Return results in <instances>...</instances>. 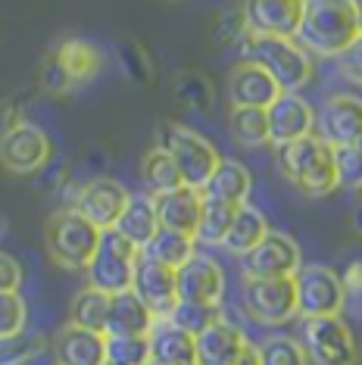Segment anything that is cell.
<instances>
[{
    "label": "cell",
    "mask_w": 362,
    "mask_h": 365,
    "mask_svg": "<svg viewBox=\"0 0 362 365\" xmlns=\"http://www.w3.org/2000/svg\"><path fill=\"white\" fill-rule=\"evenodd\" d=\"M38 81H41V88H44L47 94H66V91L72 88V78L66 76V69H63L60 63H56L53 53H47V60L41 63Z\"/></svg>",
    "instance_id": "cell-42"
},
{
    "label": "cell",
    "mask_w": 362,
    "mask_h": 365,
    "mask_svg": "<svg viewBox=\"0 0 362 365\" xmlns=\"http://www.w3.org/2000/svg\"><path fill=\"white\" fill-rule=\"evenodd\" d=\"M106 312H110V297L100 294L94 287H81L72 297L69 306V325L76 328H88V331H100L106 328Z\"/></svg>",
    "instance_id": "cell-30"
},
{
    "label": "cell",
    "mask_w": 362,
    "mask_h": 365,
    "mask_svg": "<svg viewBox=\"0 0 362 365\" xmlns=\"http://www.w3.org/2000/svg\"><path fill=\"white\" fill-rule=\"evenodd\" d=\"M106 362L147 365L150 362V344H147V337H106Z\"/></svg>",
    "instance_id": "cell-38"
},
{
    "label": "cell",
    "mask_w": 362,
    "mask_h": 365,
    "mask_svg": "<svg viewBox=\"0 0 362 365\" xmlns=\"http://www.w3.org/2000/svg\"><path fill=\"white\" fill-rule=\"evenodd\" d=\"M337 72L350 81V85H359L362 88V35L353 41V44L337 56Z\"/></svg>",
    "instance_id": "cell-43"
},
{
    "label": "cell",
    "mask_w": 362,
    "mask_h": 365,
    "mask_svg": "<svg viewBox=\"0 0 362 365\" xmlns=\"http://www.w3.org/2000/svg\"><path fill=\"white\" fill-rule=\"evenodd\" d=\"M247 344H250V340H247L244 331L222 315L219 322H212L207 331H200V334L194 337L197 365H228Z\"/></svg>",
    "instance_id": "cell-20"
},
{
    "label": "cell",
    "mask_w": 362,
    "mask_h": 365,
    "mask_svg": "<svg viewBox=\"0 0 362 365\" xmlns=\"http://www.w3.org/2000/svg\"><path fill=\"white\" fill-rule=\"evenodd\" d=\"M175 290L181 303L219 306L222 294H225V272L212 256L194 253L181 269H175Z\"/></svg>",
    "instance_id": "cell-13"
},
{
    "label": "cell",
    "mask_w": 362,
    "mask_h": 365,
    "mask_svg": "<svg viewBox=\"0 0 362 365\" xmlns=\"http://www.w3.org/2000/svg\"><path fill=\"white\" fill-rule=\"evenodd\" d=\"M150 344V362L160 365H197L194 337L187 331L175 328L169 319H156V325L147 334Z\"/></svg>",
    "instance_id": "cell-23"
},
{
    "label": "cell",
    "mask_w": 362,
    "mask_h": 365,
    "mask_svg": "<svg viewBox=\"0 0 362 365\" xmlns=\"http://www.w3.org/2000/svg\"><path fill=\"white\" fill-rule=\"evenodd\" d=\"M303 350L316 365H359V344L341 315L303 319Z\"/></svg>",
    "instance_id": "cell-7"
},
{
    "label": "cell",
    "mask_w": 362,
    "mask_h": 365,
    "mask_svg": "<svg viewBox=\"0 0 362 365\" xmlns=\"http://www.w3.org/2000/svg\"><path fill=\"white\" fill-rule=\"evenodd\" d=\"M172 97L187 106V110H197V113H207L212 106V85L203 72L197 69H181L175 78H172Z\"/></svg>",
    "instance_id": "cell-33"
},
{
    "label": "cell",
    "mask_w": 362,
    "mask_h": 365,
    "mask_svg": "<svg viewBox=\"0 0 362 365\" xmlns=\"http://www.w3.org/2000/svg\"><path fill=\"white\" fill-rule=\"evenodd\" d=\"M147 259L166 265V269H181L191 256L197 253V240L191 235H178V231H169V228H160L156 237L141 250Z\"/></svg>",
    "instance_id": "cell-28"
},
{
    "label": "cell",
    "mask_w": 362,
    "mask_h": 365,
    "mask_svg": "<svg viewBox=\"0 0 362 365\" xmlns=\"http://www.w3.org/2000/svg\"><path fill=\"white\" fill-rule=\"evenodd\" d=\"M244 13L253 35L297 38L306 0H244Z\"/></svg>",
    "instance_id": "cell-17"
},
{
    "label": "cell",
    "mask_w": 362,
    "mask_h": 365,
    "mask_svg": "<svg viewBox=\"0 0 362 365\" xmlns=\"http://www.w3.org/2000/svg\"><path fill=\"white\" fill-rule=\"evenodd\" d=\"M278 169H281L284 181H291L306 197H328L337 190L334 147H328L316 135L278 147Z\"/></svg>",
    "instance_id": "cell-2"
},
{
    "label": "cell",
    "mask_w": 362,
    "mask_h": 365,
    "mask_svg": "<svg viewBox=\"0 0 362 365\" xmlns=\"http://www.w3.org/2000/svg\"><path fill=\"white\" fill-rule=\"evenodd\" d=\"M244 312L259 325H287L297 315L294 278H244Z\"/></svg>",
    "instance_id": "cell-8"
},
{
    "label": "cell",
    "mask_w": 362,
    "mask_h": 365,
    "mask_svg": "<svg viewBox=\"0 0 362 365\" xmlns=\"http://www.w3.org/2000/svg\"><path fill=\"white\" fill-rule=\"evenodd\" d=\"M138 256H141V250L131 247L116 228L100 231L97 253H94V259L88 262V269H85L88 287L100 290V294H106V297H116V294L131 290Z\"/></svg>",
    "instance_id": "cell-6"
},
{
    "label": "cell",
    "mask_w": 362,
    "mask_h": 365,
    "mask_svg": "<svg viewBox=\"0 0 362 365\" xmlns=\"http://www.w3.org/2000/svg\"><path fill=\"white\" fill-rule=\"evenodd\" d=\"M51 53L56 56V63L66 69V76L72 78V85L94 78L97 72H100V63H103L100 51H97L94 44H88V41H81V38H66V41H60V44H56Z\"/></svg>",
    "instance_id": "cell-27"
},
{
    "label": "cell",
    "mask_w": 362,
    "mask_h": 365,
    "mask_svg": "<svg viewBox=\"0 0 362 365\" xmlns=\"http://www.w3.org/2000/svg\"><path fill=\"white\" fill-rule=\"evenodd\" d=\"M222 319L219 306H207V303H175V309L169 312V322L181 331H187L191 337H197L200 331H207L212 322Z\"/></svg>",
    "instance_id": "cell-34"
},
{
    "label": "cell",
    "mask_w": 362,
    "mask_h": 365,
    "mask_svg": "<svg viewBox=\"0 0 362 365\" xmlns=\"http://www.w3.org/2000/svg\"><path fill=\"white\" fill-rule=\"evenodd\" d=\"M247 60H253L257 66L269 72L275 78V85L297 94V91L312 78V56L303 51L294 38H278V35H247L244 41Z\"/></svg>",
    "instance_id": "cell-3"
},
{
    "label": "cell",
    "mask_w": 362,
    "mask_h": 365,
    "mask_svg": "<svg viewBox=\"0 0 362 365\" xmlns=\"http://www.w3.org/2000/svg\"><path fill=\"white\" fill-rule=\"evenodd\" d=\"M234 212H237V206L207 200V197H203L200 222H197L194 240L197 244H207V247H222L228 237V228H232V222H234Z\"/></svg>",
    "instance_id": "cell-29"
},
{
    "label": "cell",
    "mask_w": 362,
    "mask_h": 365,
    "mask_svg": "<svg viewBox=\"0 0 362 365\" xmlns=\"http://www.w3.org/2000/svg\"><path fill=\"white\" fill-rule=\"evenodd\" d=\"M147 365H160V362H147Z\"/></svg>",
    "instance_id": "cell-51"
},
{
    "label": "cell",
    "mask_w": 362,
    "mask_h": 365,
    "mask_svg": "<svg viewBox=\"0 0 362 365\" xmlns=\"http://www.w3.org/2000/svg\"><path fill=\"white\" fill-rule=\"evenodd\" d=\"M22 287V265L16 256L0 250V294H10V290Z\"/></svg>",
    "instance_id": "cell-44"
},
{
    "label": "cell",
    "mask_w": 362,
    "mask_h": 365,
    "mask_svg": "<svg viewBox=\"0 0 362 365\" xmlns=\"http://www.w3.org/2000/svg\"><path fill=\"white\" fill-rule=\"evenodd\" d=\"M350 228L362 237V197L356 200V206H353V212H350Z\"/></svg>",
    "instance_id": "cell-48"
},
{
    "label": "cell",
    "mask_w": 362,
    "mask_h": 365,
    "mask_svg": "<svg viewBox=\"0 0 362 365\" xmlns=\"http://www.w3.org/2000/svg\"><path fill=\"white\" fill-rule=\"evenodd\" d=\"M269 231L272 228H269L266 212H259L257 206L244 203V206H237L234 222H232V228H228V237H225V244L222 247H225L228 253H234V256H247L262 237L269 235Z\"/></svg>",
    "instance_id": "cell-26"
},
{
    "label": "cell",
    "mask_w": 362,
    "mask_h": 365,
    "mask_svg": "<svg viewBox=\"0 0 362 365\" xmlns=\"http://www.w3.org/2000/svg\"><path fill=\"white\" fill-rule=\"evenodd\" d=\"M156 219H160V228L178 231V235H191L197 231V222H200V206H203V194L194 187H175L169 194H156L150 197Z\"/></svg>",
    "instance_id": "cell-19"
},
{
    "label": "cell",
    "mask_w": 362,
    "mask_h": 365,
    "mask_svg": "<svg viewBox=\"0 0 362 365\" xmlns=\"http://www.w3.org/2000/svg\"><path fill=\"white\" fill-rule=\"evenodd\" d=\"M44 350V337L35 331H19V334L0 337V365H26Z\"/></svg>",
    "instance_id": "cell-37"
},
{
    "label": "cell",
    "mask_w": 362,
    "mask_h": 365,
    "mask_svg": "<svg viewBox=\"0 0 362 365\" xmlns=\"http://www.w3.org/2000/svg\"><path fill=\"white\" fill-rule=\"evenodd\" d=\"M141 181H144V187L150 190V197L169 194V190L185 185L178 175V169H175V163H172L166 156V150H160V147H153V150L141 160Z\"/></svg>",
    "instance_id": "cell-31"
},
{
    "label": "cell",
    "mask_w": 362,
    "mask_h": 365,
    "mask_svg": "<svg viewBox=\"0 0 362 365\" xmlns=\"http://www.w3.org/2000/svg\"><path fill=\"white\" fill-rule=\"evenodd\" d=\"M281 88L262 66L253 60H241L228 76V101L232 106H253V110H269L278 101Z\"/></svg>",
    "instance_id": "cell-18"
},
{
    "label": "cell",
    "mask_w": 362,
    "mask_h": 365,
    "mask_svg": "<svg viewBox=\"0 0 362 365\" xmlns=\"http://www.w3.org/2000/svg\"><path fill=\"white\" fill-rule=\"evenodd\" d=\"M228 365H259V346H253V344H247L241 353L234 356Z\"/></svg>",
    "instance_id": "cell-47"
},
{
    "label": "cell",
    "mask_w": 362,
    "mask_h": 365,
    "mask_svg": "<svg viewBox=\"0 0 362 365\" xmlns=\"http://www.w3.org/2000/svg\"><path fill=\"white\" fill-rule=\"evenodd\" d=\"M116 53H119L122 72H125V76L135 81V85H150L153 63H150V56H147V51L138 44V41H119Z\"/></svg>",
    "instance_id": "cell-39"
},
{
    "label": "cell",
    "mask_w": 362,
    "mask_h": 365,
    "mask_svg": "<svg viewBox=\"0 0 362 365\" xmlns=\"http://www.w3.org/2000/svg\"><path fill=\"white\" fill-rule=\"evenodd\" d=\"M341 281H343V290H347V294L362 297V262H350L347 272L341 275Z\"/></svg>",
    "instance_id": "cell-46"
},
{
    "label": "cell",
    "mask_w": 362,
    "mask_h": 365,
    "mask_svg": "<svg viewBox=\"0 0 362 365\" xmlns=\"http://www.w3.org/2000/svg\"><path fill=\"white\" fill-rule=\"evenodd\" d=\"M26 300L19 297V290H10V294H0V337H10L26 331Z\"/></svg>",
    "instance_id": "cell-41"
},
{
    "label": "cell",
    "mask_w": 362,
    "mask_h": 365,
    "mask_svg": "<svg viewBox=\"0 0 362 365\" xmlns=\"http://www.w3.org/2000/svg\"><path fill=\"white\" fill-rule=\"evenodd\" d=\"M303 265L300 247L291 235L269 231L247 256H241L244 278H294Z\"/></svg>",
    "instance_id": "cell-10"
},
{
    "label": "cell",
    "mask_w": 362,
    "mask_h": 365,
    "mask_svg": "<svg viewBox=\"0 0 362 365\" xmlns=\"http://www.w3.org/2000/svg\"><path fill=\"white\" fill-rule=\"evenodd\" d=\"M294 290H297V315L303 319L341 315L343 303H347L341 275L328 265H300V272L294 275Z\"/></svg>",
    "instance_id": "cell-9"
},
{
    "label": "cell",
    "mask_w": 362,
    "mask_h": 365,
    "mask_svg": "<svg viewBox=\"0 0 362 365\" xmlns=\"http://www.w3.org/2000/svg\"><path fill=\"white\" fill-rule=\"evenodd\" d=\"M250 187H253V175L244 163L222 160L219 169L212 172V178L203 185L200 194L207 197V200H219V203H228V206H244L247 197H250Z\"/></svg>",
    "instance_id": "cell-24"
},
{
    "label": "cell",
    "mask_w": 362,
    "mask_h": 365,
    "mask_svg": "<svg viewBox=\"0 0 362 365\" xmlns=\"http://www.w3.org/2000/svg\"><path fill=\"white\" fill-rule=\"evenodd\" d=\"M259 365H309V356L300 340L275 334L259 346Z\"/></svg>",
    "instance_id": "cell-35"
},
{
    "label": "cell",
    "mask_w": 362,
    "mask_h": 365,
    "mask_svg": "<svg viewBox=\"0 0 362 365\" xmlns=\"http://www.w3.org/2000/svg\"><path fill=\"white\" fill-rule=\"evenodd\" d=\"M106 365H110V362H106Z\"/></svg>",
    "instance_id": "cell-52"
},
{
    "label": "cell",
    "mask_w": 362,
    "mask_h": 365,
    "mask_svg": "<svg viewBox=\"0 0 362 365\" xmlns=\"http://www.w3.org/2000/svg\"><path fill=\"white\" fill-rule=\"evenodd\" d=\"M56 365H106V334L66 325L53 340Z\"/></svg>",
    "instance_id": "cell-21"
},
{
    "label": "cell",
    "mask_w": 362,
    "mask_h": 365,
    "mask_svg": "<svg viewBox=\"0 0 362 365\" xmlns=\"http://www.w3.org/2000/svg\"><path fill=\"white\" fill-rule=\"evenodd\" d=\"M160 150H166V156L175 163L185 187L203 190V185L212 178V172L219 169L222 153L216 150V144H210L203 135H197L187 125H175L166 122L160 128Z\"/></svg>",
    "instance_id": "cell-4"
},
{
    "label": "cell",
    "mask_w": 362,
    "mask_h": 365,
    "mask_svg": "<svg viewBox=\"0 0 362 365\" xmlns=\"http://www.w3.org/2000/svg\"><path fill=\"white\" fill-rule=\"evenodd\" d=\"M116 231L131 247H138V250H144V247L150 244L156 237V231H160V219H156L150 194H131L128 197V206L119 215Z\"/></svg>",
    "instance_id": "cell-25"
},
{
    "label": "cell",
    "mask_w": 362,
    "mask_h": 365,
    "mask_svg": "<svg viewBox=\"0 0 362 365\" xmlns=\"http://www.w3.org/2000/svg\"><path fill=\"white\" fill-rule=\"evenodd\" d=\"M156 325V315L138 300L135 290L110 297V312H106V337H147Z\"/></svg>",
    "instance_id": "cell-22"
},
{
    "label": "cell",
    "mask_w": 362,
    "mask_h": 365,
    "mask_svg": "<svg viewBox=\"0 0 362 365\" xmlns=\"http://www.w3.org/2000/svg\"><path fill=\"white\" fill-rule=\"evenodd\" d=\"M362 35L353 0H306L297 41L309 56H341Z\"/></svg>",
    "instance_id": "cell-1"
},
{
    "label": "cell",
    "mask_w": 362,
    "mask_h": 365,
    "mask_svg": "<svg viewBox=\"0 0 362 365\" xmlns=\"http://www.w3.org/2000/svg\"><path fill=\"white\" fill-rule=\"evenodd\" d=\"M316 138L328 147H350L362 138V101L350 94H334L316 115Z\"/></svg>",
    "instance_id": "cell-14"
},
{
    "label": "cell",
    "mask_w": 362,
    "mask_h": 365,
    "mask_svg": "<svg viewBox=\"0 0 362 365\" xmlns=\"http://www.w3.org/2000/svg\"><path fill=\"white\" fill-rule=\"evenodd\" d=\"M353 6H356V16H359V26H362V0H353Z\"/></svg>",
    "instance_id": "cell-49"
},
{
    "label": "cell",
    "mask_w": 362,
    "mask_h": 365,
    "mask_svg": "<svg viewBox=\"0 0 362 365\" xmlns=\"http://www.w3.org/2000/svg\"><path fill=\"white\" fill-rule=\"evenodd\" d=\"M131 290H135L138 300H141L156 319H169V312L175 309V303H178L175 269H166V265L147 259V256L141 253L138 256V265H135Z\"/></svg>",
    "instance_id": "cell-16"
},
{
    "label": "cell",
    "mask_w": 362,
    "mask_h": 365,
    "mask_svg": "<svg viewBox=\"0 0 362 365\" xmlns=\"http://www.w3.org/2000/svg\"><path fill=\"white\" fill-rule=\"evenodd\" d=\"M356 147H359V150H362V138H359V140H356Z\"/></svg>",
    "instance_id": "cell-50"
},
{
    "label": "cell",
    "mask_w": 362,
    "mask_h": 365,
    "mask_svg": "<svg viewBox=\"0 0 362 365\" xmlns=\"http://www.w3.org/2000/svg\"><path fill=\"white\" fill-rule=\"evenodd\" d=\"M51 138L31 122H22L13 131L0 135V165L13 175H35L51 163Z\"/></svg>",
    "instance_id": "cell-11"
},
{
    "label": "cell",
    "mask_w": 362,
    "mask_h": 365,
    "mask_svg": "<svg viewBox=\"0 0 362 365\" xmlns=\"http://www.w3.org/2000/svg\"><path fill=\"white\" fill-rule=\"evenodd\" d=\"M266 119H269V144L275 147H287L294 140L316 135V110L300 94L281 91L278 101L266 110Z\"/></svg>",
    "instance_id": "cell-15"
},
{
    "label": "cell",
    "mask_w": 362,
    "mask_h": 365,
    "mask_svg": "<svg viewBox=\"0 0 362 365\" xmlns=\"http://www.w3.org/2000/svg\"><path fill=\"white\" fill-rule=\"evenodd\" d=\"M44 244L47 253L56 265L72 272H85L88 262L94 259L97 244H100V231H97L85 215L76 210H56L44 225Z\"/></svg>",
    "instance_id": "cell-5"
},
{
    "label": "cell",
    "mask_w": 362,
    "mask_h": 365,
    "mask_svg": "<svg viewBox=\"0 0 362 365\" xmlns=\"http://www.w3.org/2000/svg\"><path fill=\"white\" fill-rule=\"evenodd\" d=\"M22 106H19V101H4L0 103V135H6V131H13L16 125H22Z\"/></svg>",
    "instance_id": "cell-45"
},
{
    "label": "cell",
    "mask_w": 362,
    "mask_h": 365,
    "mask_svg": "<svg viewBox=\"0 0 362 365\" xmlns=\"http://www.w3.org/2000/svg\"><path fill=\"white\" fill-rule=\"evenodd\" d=\"M128 197L131 194L119 185V181H113V178H90L88 185L78 187L72 210H76L78 215H85V219L97 231H110V228H116L122 210L128 206Z\"/></svg>",
    "instance_id": "cell-12"
},
{
    "label": "cell",
    "mask_w": 362,
    "mask_h": 365,
    "mask_svg": "<svg viewBox=\"0 0 362 365\" xmlns=\"http://www.w3.org/2000/svg\"><path fill=\"white\" fill-rule=\"evenodd\" d=\"M334 172H337V187L362 190V150L356 144L334 147Z\"/></svg>",
    "instance_id": "cell-40"
},
{
    "label": "cell",
    "mask_w": 362,
    "mask_h": 365,
    "mask_svg": "<svg viewBox=\"0 0 362 365\" xmlns=\"http://www.w3.org/2000/svg\"><path fill=\"white\" fill-rule=\"evenodd\" d=\"M228 128L237 144L244 147H262L269 144V119L266 110H253V106H232L228 113Z\"/></svg>",
    "instance_id": "cell-32"
},
{
    "label": "cell",
    "mask_w": 362,
    "mask_h": 365,
    "mask_svg": "<svg viewBox=\"0 0 362 365\" xmlns=\"http://www.w3.org/2000/svg\"><path fill=\"white\" fill-rule=\"evenodd\" d=\"M247 35H250V26H247L244 4H232L216 13V19H212V41L216 44H244Z\"/></svg>",
    "instance_id": "cell-36"
}]
</instances>
